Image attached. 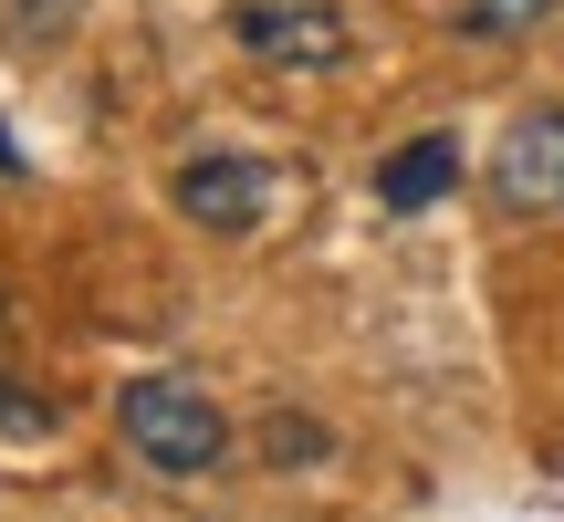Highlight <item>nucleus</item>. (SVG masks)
Segmentation results:
<instances>
[{"mask_svg":"<svg viewBox=\"0 0 564 522\" xmlns=\"http://www.w3.org/2000/svg\"><path fill=\"white\" fill-rule=\"evenodd\" d=\"M116 428H126V449H137L147 470H167V481H209V470L230 460L220 398L188 387V377H126L116 387Z\"/></svg>","mask_w":564,"mask_h":522,"instance_id":"nucleus-1","label":"nucleus"},{"mask_svg":"<svg viewBox=\"0 0 564 522\" xmlns=\"http://www.w3.org/2000/svg\"><path fill=\"white\" fill-rule=\"evenodd\" d=\"M230 32H241L262 63H282V74L345 63V11L335 0H230Z\"/></svg>","mask_w":564,"mask_h":522,"instance_id":"nucleus-2","label":"nucleus"},{"mask_svg":"<svg viewBox=\"0 0 564 522\" xmlns=\"http://www.w3.org/2000/svg\"><path fill=\"white\" fill-rule=\"evenodd\" d=\"M491 188H502V209H523V220H564V105L512 116L502 157H491Z\"/></svg>","mask_w":564,"mask_h":522,"instance_id":"nucleus-3","label":"nucleus"},{"mask_svg":"<svg viewBox=\"0 0 564 522\" xmlns=\"http://www.w3.org/2000/svg\"><path fill=\"white\" fill-rule=\"evenodd\" d=\"M178 209L199 230H220V241H241V230H262V209H272V167L262 157H188L178 167Z\"/></svg>","mask_w":564,"mask_h":522,"instance_id":"nucleus-4","label":"nucleus"},{"mask_svg":"<svg viewBox=\"0 0 564 522\" xmlns=\"http://www.w3.org/2000/svg\"><path fill=\"white\" fill-rule=\"evenodd\" d=\"M449 188H460V137H408L398 157L377 167V199L398 209V220H408V209H440Z\"/></svg>","mask_w":564,"mask_h":522,"instance_id":"nucleus-5","label":"nucleus"},{"mask_svg":"<svg viewBox=\"0 0 564 522\" xmlns=\"http://www.w3.org/2000/svg\"><path fill=\"white\" fill-rule=\"evenodd\" d=\"M544 11H554V0H470L460 21H470V32H533Z\"/></svg>","mask_w":564,"mask_h":522,"instance_id":"nucleus-6","label":"nucleus"},{"mask_svg":"<svg viewBox=\"0 0 564 522\" xmlns=\"http://www.w3.org/2000/svg\"><path fill=\"white\" fill-rule=\"evenodd\" d=\"M272 460H282V470H303V460H324V428H314V418H293V407H282V418H272Z\"/></svg>","mask_w":564,"mask_h":522,"instance_id":"nucleus-7","label":"nucleus"},{"mask_svg":"<svg viewBox=\"0 0 564 522\" xmlns=\"http://www.w3.org/2000/svg\"><path fill=\"white\" fill-rule=\"evenodd\" d=\"M0 428L42 439V428H53V398H21V377H0Z\"/></svg>","mask_w":564,"mask_h":522,"instance_id":"nucleus-8","label":"nucleus"}]
</instances>
